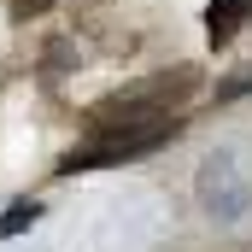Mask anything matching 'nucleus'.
I'll return each mask as SVG.
<instances>
[{
    "label": "nucleus",
    "instance_id": "f03ea898",
    "mask_svg": "<svg viewBox=\"0 0 252 252\" xmlns=\"http://www.w3.org/2000/svg\"><path fill=\"white\" fill-rule=\"evenodd\" d=\"M176 112L170 118H147V124H118V129H94L88 147L64 153L59 158V176H76V170H112V164H135L147 153H158L170 135H176Z\"/></svg>",
    "mask_w": 252,
    "mask_h": 252
},
{
    "label": "nucleus",
    "instance_id": "7ed1b4c3",
    "mask_svg": "<svg viewBox=\"0 0 252 252\" xmlns=\"http://www.w3.org/2000/svg\"><path fill=\"white\" fill-rule=\"evenodd\" d=\"M247 18H252V0H211L205 6V41L211 47H229L247 30Z\"/></svg>",
    "mask_w": 252,
    "mask_h": 252
},
{
    "label": "nucleus",
    "instance_id": "20e7f679",
    "mask_svg": "<svg viewBox=\"0 0 252 252\" xmlns=\"http://www.w3.org/2000/svg\"><path fill=\"white\" fill-rule=\"evenodd\" d=\"M35 217H41V199H18V205H6V211H0V241L24 235V229H30Z\"/></svg>",
    "mask_w": 252,
    "mask_h": 252
},
{
    "label": "nucleus",
    "instance_id": "f257e3e1",
    "mask_svg": "<svg viewBox=\"0 0 252 252\" xmlns=\"http://www.w3.org/2000/svg\"><path fill=\"white\" fill-rule=\"evenodd\" d=\"M193 70H158V76H141V82H129L118 94H106V100H94V112H88V129H118V124H147V118H170L182 100L193 94Z\"/></svg>",
    "mask_w": 252,
    "mask_h": 252
},
{
    "label": "nucleus",
    "instance_id": "423d86ee",
    "mask_svg": "<svg viewBox=\"0 0 252 252\" xmlns=\"http://www.w3.org/2000/svg\"><path fill=\"white\" fill-rule=\"evenodd\" d=\"M53 0H12V18H41Z\"/></svg>",
    "mask_w": 252,
    "mask_h": 252
},
{
    "label": "nucleus",
    "instance_id": "39448f33",
    "mask_svg": "<svg viewBox=\"0 0 252 252\" xmlns=\"http://www.w3.org/2000/svg\"><path fill=\"white\" fill-rule=\"evenodd\" d=\"M241 94H252V70H241V76H229V82L217 88V106H229V100H241Z\"/></svg>",
    "mask_w": 252,
    "mask_h": 252
}]
</instances>
